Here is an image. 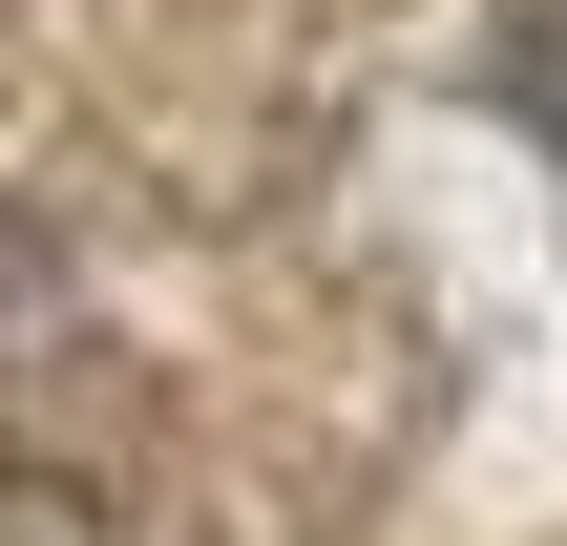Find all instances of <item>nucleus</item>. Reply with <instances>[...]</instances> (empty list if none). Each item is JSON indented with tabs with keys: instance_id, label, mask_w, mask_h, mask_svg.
I'll return each instance as SVG.
<instances>
[{
	"instance_id": "f257e3e1",
	"label": "nucleus",
	"mask_w": 567,
	"mask_h": 546,
	"mask_svg": "<svg viewBox=\"0 0 567 546\" xmlns=\"http://www.w3.org/2000/svg\"><path fill=\"white\" fill-rule=\"evenodd\" d=\"M0 546H105V505H84L63 463H21V484H0Z\"/></svg>"
}]
</instances>
